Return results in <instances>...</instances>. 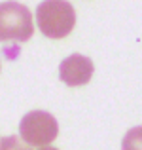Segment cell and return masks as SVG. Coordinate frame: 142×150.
<instances>
[{
    "instance_id": "obj_4",
    "label": "cell",
    "mask_w": 142,
    "mask_h": 150,
    "mask_svg": "<svg viewBox=\"0 0 142 150\" xmlns=\"http://www.w3.org/2000/svg\"><path fill=\"white\" fill-rule=\"evenodd\" d=\"M93 61L85 55L74 53L68 55L65 61H61V67H59V74H61V80L65 82L66 86H84L91 80L93 76Z\"/></svg>"
},
{
    "instance_id": "obj_1",
    "label": "cell",
    "mask_w": 142,
    "mask_h": 150,
    "mask_svg": "<svg viewBox=\"0 0 142 150\" xmlns=\"http://www.w3.org/2000/svg\"><path fill=\"white\" fill-rule=\"evenodd\" d=\"M36 23L46 38L59 40L72 33L76 11L66 0H44L36 8Z\"/></svg>"
},
{
    "instance_id": "obj_3",
    "label": "cell",
    "mask_w": 142,
    "mask_h": 150,
    "mask_svg": "<svg viewBox=\"0 0 142 150\" xmlns=\"http://www.w3.org/2000/svg\"><path fill=\"white\" fill-rule=\"evenodd\" d=\"M59 124L46 110H30L19 124V135L30 146H47L57 139Z\"/></svg>"
},
{
    "instance_id": "obj_5",
    "label": "cell",
    "mask_w": 142,
    "mask_h": 150,
    "mask_svg": "<svg viewBox=\"0 0 142 150\" xmlns=\"http://www.w3.org/2000/svg\"><path fill=\"white\" fill-rule=\"evenodd\" d=\"M121 150H142V125H136L125 133Z\"/></svg>"
},
{
    "instance_id": "obj_6",
    "label": "cell",
    "mask_w": 142,
    "mask_h": 150,
    "mask_svg": "<svg viewBox=\"0 0 142 150\" xmlns=\"http://www.w3.org/2000/svg\"><path fill=\"white\" fill-rule=\"evenodd\" d=\"M0 150H29V148L21 143L19 137L10 135V137H4V139L0 141Z\"/></svg>"
},
{
    "instance_id": "obj_2",
    "label": "cell",
    "mask_w": 142,
    "mask_h": 150,
    "mask_svg": "<svg viewBox=\"0 0 142 150\" xmlns=\"http://www.w3.org/2000/svg\"><path fill=\"white\" fill-rule=\"evenodd\" d=\"M34 34L32 13L19 2L0 4V42H27Z\"/></svg>"
},
{
    "instance_id": "obj_7",
    "label": "cell",
    "mask_w": 142,
    "mask_h": 150,
    "mask_svg": "<svg viewBox=\"0 0 142 150\" xmlns=\"http://www.w3.org/2000/svg\"><path fill=\"white\" fill-rule=\"evenodd\" d=\"M40 150H59V148H53V146H40Z\"/></svg>"
}]
</instances>
